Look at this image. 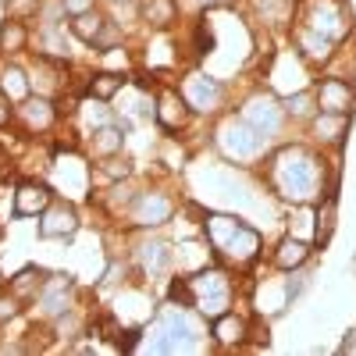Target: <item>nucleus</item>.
Listing matches in <instances>:
<instances>
[{
  "label": "nucleus",
  "mask_w": 356,
  "mask_h": 356,
  "mask_svg": "<svg viewBox=\"0 0 356 356\" xmlns=\"http://www.w3.org/2000/svg\"><path fill=\"white\" fill-rule=\"evenodd\" d=\"M118 40H122V36H118V29H114V25H104V29H100V36L93 40V47H114Z\"/></svg>",
  "instance_id": "nucleus-34"
},
{
  "label": "nucleus",
  "mask_w": 356,
  "mask_h": 356,
  "mask_svg": "<svg viewBox=\"0 0 356 356\" xmlns=\"http://www.w3.org/2000/svg\"><path fill=\"white\" fill-rule=\"evenodd\" d=\"M8 118H11V107H8V100H0V125H4Z\"/></svg>",
  "instance_id": "nucleus-39"
},
{
  "label": "nucleus",
  "mask_w": 356,
  "mask_h": 356,
  "mask_svg": "<svg viewBox=\"0 0 356 356\" xmlns=\"http://www.w3.org/2000/svg\"><path fill=\"white\" fill-rule=\"evenodd\" d=\"M111 200H114V203H129V200H132V189H129V186H118Z\"/></svg>",
  "instance_id": "nucleus-37"
},
{
  "label": "nucleus",
  "mask_w": 356,
  "mask_h": 356,
  "mask_svg": "<svg viewBox=\"0 0 356 356\" xmlns=\"http://www.w3.org/2000/svg\"><path fill=\"white\" fill-rule=\"evenodd\" d=\"M257 8H260V15H264L267 22L282 25V22L289 18V11H292V0H257Z\"/></svg>",
  "instance_id": "nucleus-29"
},
{
  "label": "nucleus",
  "mask_w": 356,
  "mask_h": 356,
  "mask_svg": "<svg viewBox=\"0 0 356 356\" xmlns=\"http://www.w3.org/2000/svg\"><path fill=\"white\" fill-rule=\"evenodd\" d=\"M15 314H18V296H15V300H0V321L15 317Z\"/></svg>",
  "instance_id": "nucleus-36"
},
{
  "label": "nucleus",
  "mask_w": 356,
  "mask_h": 356,
  "mask_svg": "<svg viewBox=\"0 0 356 356\" xmlns=\"http://www.w3.org/2000/svg\"><path fill=\"white\" fill-rule=\"evenodd\" d=\"M104 25H107V22H104L97 11H82V15H75V22H72V33H75L79 40H86V43H93V40L100 36Z\"/></svg>",
  "instance_id": "nucleus-26"
},
{
  "label": "nucleus",
  "mask_w": 356,
  "mask_h": 356,
  "mask_svg": "<svg viewBox=\"0 0 356 356\" xmlns=\"http://www.w3.org/2000/svg\"><path fill=\"white\" fill-rule=\"evenodd\" d=\"M189 296H193V307L203 317L214 321V317L228 314V307H232V282L225 278V271H218V267H207V271L189 278Z\"/></svg>",
  "instance_id": "nucleus-3"
},
{
  "label": "nucleus",
  "mask_w": 356,
  "mask_h": 356,
  "mask_svg": "<svg viewBox=\"0 0 356 356\" xmlns=\"http://www.w3.org/2000/svg\"><path fill=\"white\" fill-rule=\"evenodd\" d=\"M25 47V29L22 22H8L4 33H0V50H22Z\"/></svg>",
  "instance_id": "nucleus-31"
},
{
  "label": "nucleus",
  "mask_w": 356,
  "mask_h": 356,
  "mask_svg": "<svg viewBox=\"0 0 356 356\" xmlns=\"http://www.w3.org/2000/svg\"><path fill=\"white\" fill-rule=\"evenodd\" d=\"M61 11H68V15H82V11H93V0H61Z\"/></svg>",
  "instance_id": "nucleus-35"
},
{
  "label": "nucleus",
  "mask_w": 356,
  "mask_h": 356,
  "mask_svg": "<svg viewBox=\"0 0 356 356\" xmlns=\"http://www.w3.org/2000/svg\"><path fill=\"white\" fill-rule=\"evenodd\" d=\"M314 100H317V107H321V111H328V114H349V111H353L356 93H353V86H349V82H342V79H324Z\"/></svg>",
  "instance_id": "nucleus-10"
},
{
  "label": "nucleus",
  "mask_w": 356,
  "mask_h": 356,
  "mask_svg": "<svg viewBox=\"0 0 356 356\" xmlns=\"http://www.w3.org/2000/svg\"><path fill=\"white\" fill-rule=\"evenodd\" d=\"M342 353H353V356H356V332H349V339H346Z\"/></svg>",
  "instance_id": "nucleus-38"
},
{
  "label": "nucleus",
  "mask_w": 356,
  "mask_h": 356,
  "mask_svg": "<svg viewBox=\"0 0 356 356\" xmlns=\"http://www.w3.org/2000/svg\"><path fill=\"white\" fill-rule=\"evenodd\" d=\"M257 250H260V235H257L253 228L243 225V228L228 239V246L221 250V257L232 260V264H250V260L257 257Z\"/></svg>",
  "instance_id": "nucleus-14"
},
{
  "label": "nucleus",
  "mask_w": 356,
  "mask_h": 356,
  "mask_svg": "<svg viewBox=\"0 0 356 356\" xmlns=\"http://www.w3.org/2000/svg\"><path fill=\"white\" fill-rule=\"evenodd\" d=\"M186 111H189V104L178 93H164L161 104H157V118H161L164 129H182L186 125Z\"/></svg>",
  "instance_id": "nucleus-17"
},
{
  "label": "nucleus",
  "mask_w": 356,
  "mask_h": 356,
  "mask_svg": "<svg viewBox=\"0 0 356 356\" xmlns=\"http://www.w3.org/2000/svg\"><path fill=\"white\" fill-rule=\"evenodd\" d=\"M82 118H86L89 125H97V129H100V125H107V111H104V100H97V104H86V107H82Z\"/></svg>",
  "instance_id": "nucleus-33"
},
{
  "label": "nucleus",
  "mask_w": 356,
  "mask_h": 356,
  "mask_svg": "<svg viewBox=\"0 0 356 356\" xmlns=\"http://www.w3.org/2000/svg\"><path fill=\"white\" fill-rule=\"evenodd\" d=\"M271 182L275 189L292 200V203H310L317 193H321V182H324V168L314 154L300 150V146H289L282 150L275 161H271Z\"/></svg>",
  "instance_id": "nucleus-1"
},
{
  "label": "nucleus",
  "mask_w": 356,
  "mask_h": 356,
  "mask_svg": "<svg viewBox=\"0 0 356 356\" xmlns=\"http://www.w3.org/2000/svg\"><path fill=\"white\" fill-rule=\"evenodd\" d=\"M18 118H22V125L29 132H47L54 125V104L47 97H36V100H22L18 104Z\"/></svg>",
  "instance_id": "nucleus-13"
},
{
  "label": "nucleus",
  "mask_w": 356,
  "mask_h": 356,
  "mask_svg": "<svg viewBox=\"0 0 356 356\" xmlns=\"http://www.w3.org/2000/svg\"><path fill=\"white\" fill-rule=\"evenodd\" d=\"M50 207V189L40 186V182H22L18 193H15V214L22 218H36Z\"/></svg>",
  "instance_id": "nucleus-12"
},
{
  "label": "nucleus",
  "mask_w": 356,
  "mask_h": 356,
  "mask_svg": "<svg viewBox=\"0 0 356 356\" xmlns=\"http://www.w3.org/2000/svg\"><path fill=\"white\" fill-rule=\"evenodd\" d=\"M79 228V214L72 203H50L40 214V235L43 239H68V235Z\"/></svg>",
  "instance_id": "nucleus-9"
},
{
  "label": "nucleus",
  "mask_w": 356,
  "mask_h": 356,
  "mask_svg": "<svg viewBox=\"0 0 356 356\" xmlns=\"http://www.w3.org/2000/svg\"><path fill=\"white\" fill-rule=\"evenodd\" d=\"M207 8H218V4H228V0H203Z\"/></svg>",
  "instance_id": "nucleus-40"
},
{
  "label": "nucleus",
  "mask_w": 356,
  "mask_h": 356,
  "mask_svg": "<svg viewBox=\"0 0 356 356\" xmlns=\"http://www.w3.org/2000/svg\"><path fill=\"white\" fill-rule=\"evenodd\" d=\"M203 228H207V243L221 253V250L228 246V239H232V235L239 232L243 225L235 221V218H228V214H211V218L203 221Z\"/></svg>",
  "instance_id": "nucleus-16"
},
{
  "label": "nucleus",
  "mask_w": 356,
  "mask_h": 356,
  "mask_svg": "<svg viewBox=\"0 0 356 356\" xmlns=\"http://www.w3.org/2000/svg\"><path fill=\"white\" fill-rule=\"evenodd\" d=\"M139 264L146 275H164L168 264H171V250L164 243H143L139 246Z\"/></svg>",
  "instance_id": "nucleus-18"
},
{
  "label": "nucleus",
  "mask_w": 356,
  "mask_h": 356,
  "mask_svg": "<svg viewBox=\"0 0 356 356\" xmlns=\"http://www.w3.org/2000/svg\"><path fill=\"white\" fill-rule=\"evenodd\" d=\"M335 218H339V207H335V196H328V200L321 203V211H317V228H314V235H317V243H321V246L332 239Z\"/></svg>",
  "instance_id": "nucleus-25"
},
{
  "label": "nucleus",
  "mask_w": 356,
  "mask_h": 356,
  "mask_svg": "<svg viewBox=\"0 0 356 356\" xmlns=\"http://www.w3.org/2000/svg\"><path fill=\"white\" fill-rule=\"evenodd\" d=\"M243 122L253 125L264 139H275L282 132V107L275 104V97H267V93H257L246 100L243 107Z\"/></svg>",
  "instance_id": "nucleus-6"
},
{
  "label": "nucleus",
  "mask_w": 356,
  "mask_h": 356,
  "mask_svg": "<svg viewBox=\"0 0 356 356\" xmlns=\"http://www.w3.org/2000/svg\"><path fill=\"white\" fill-rule=\"evenodd\" d=\"M122 86H125V79L122 75H111V72H100L97 79H89V89H93L97 100H111Z\"/></svg>",
  "instance_id": "nucleus-28"
},
{
  "label": "nucleus",
  "mask_w": 356,
  "mask_h": 356,
  "mask_svg": "<svg viewBox=\"0 0 356 356\" xmlns=\"http://www.w3.org/2000/svg\"><path fill=\"white\" fill-rule=\"evenodd\" d=\"M332 43L335 40L314 33V29H307V25L296 29V47H300V54L307 57V61H328V57H332Z\"/></svg>",
  "instance_id": "nucleus-15"
},
{
  "label": "nucleus",
  "mask_w": 356,
  "mask_h": 356,
  "mask_svg": "<svg viewBox=\"0 0 356 356\" xmlns=\"http://www.w3.org/2000/svg\"><path fill=\"white\" fill-rule=\"evenodd\" d=\"M122 143H125L122 129H114V125H100V129L93 132V154H97V157H114L118 150H122Z\"/></svg>",
  "instance_id": "nucleus-23"
},
{
  "label": "nucleus",
  "mask_w": 356,
  "mask_h": 356,
  "mask_svg": "<svg viewBox=\"0 0 356 356\" xmlns=\"http://www.w3.org/2000/svg\"><path fill=\"white\" fill-rule=\"evenodd\" d=\"M175 203L164 196V193H139L132 200V225H143V228H157L171 218Z\"/></svg>",
  "instance_id": "nucleus-8"
},
{
  "label": "nucleus",
  "mask_w": 356,
  "mask_h": 356,
  "mask_svg": "<svg viewBox=\"0 0 356 356\" xmlns=\"http://www.w3.org/2000/svg\"><path fill=\"white\" fill-rule=\"evenodd\" d=\"M143 18L154 29H168L178 18V8H175V0H143Z\"/></svg>",
  "instance_id": "nucleus-21"
},
{
  "label": "nucleus",
  "mask_w": 356,
  "mask_h": 356,
  "mask_svg": "<svg viewBox=\"0 0 356 356\" xmlns=\"http://www.w3.org/2000/svg\"><path fill=\"white\" fill-rule=\"evenodd\" d=\"M221 97H225L221 82L211 79V75H203V72H196V75H189V79L182 82V100H186L193 111H200V114L218 111V107H221Z\"/></svg>",
  "instance_id": "nucleus-7"
},
{
  "label": "nucleus",
  "mask_w": 356,
  "mask_h": 356,
  "mask_svg": "<svg viewBox=\"0 0 356 356\" xmlns=\"http://www.w3.org/2000/svg\"><path fill=\"white\" fill-rule=\"evenodd\" d=\"M40 278H43V275H40V271H33V267H29V271H22V275H18V278L11 282V292L18 296V300H25V296H33V292L40 289Z\"/></svg>",
  "instance_id": "nucleus-30"
},
{
  "label": "nucleus",
  "mask_w": 356,
  "mask_h": 356,
  "mask_svg": "<svg viewBox=\"0 0 356 356\" xmlns=\"http://www.w3.org/2000/svg\"><path fill=\"white\" fill-rule=\"evenodd\" d=\"M307 257H310V250H307L300 239H285V243L278 246V253H275V264L282 267V271H292V267H300Z\"/></svg>",
  "instance_id": "nucleus-24"
},
{
  "label": "nucleus",
  "mask_w": 356,
  "mask_h": 356,
  "mask_svg": "<svg viewBox=\"0 0 356 356\" xmlns=\"http://www.w3.org/2000/svg\"><path fill=\"white\" fill-rule=\"evenodd\" d=\"M285 111H289L292 118H310V111H314V97H310V93H289Z\"/></svg>",
  "instance_id": "nucleus-32"
},
{
  "label": "nucleus",
  "mask_w": 356,
  "mask_h": 356,
  "mask_svg": "<svg viewBox=\"0 0 356 356\" xmlns=\"http://www.w3.org/2000/svg\"><path fill=\"white\" fill-rule=\"evenodd\" d=\"M0 89H4V97H8V100L22 104V100L29 97V79H25V72H22L18 65L0 68Z\"/></svg>",
  "instance_id": "nucleus-19"
},
{
  "label": "nucleus",
  "mask_w": 356,
  "mask_h": 356,
  "mask_svg": "<svg viewBox=\"0 0 356 356\" xmlns=\"http://www.w3.org/2000/svg\"><path fill=\"white\" fill-rule=\"evenodd\" d=\"M314 132L321 143H339L342 132H346V114H328V111H321L314 118Z\"/></svg>",
  "instance_id": "nucleus-22"
},
{
  "label": "nucleus",
  "mask_w": 356,
  "mask_h": 356,
  "mask_svg": "<svg viewBox=\"0 0 356 356\" xmlns=\"http://www.w3.org/2000/svg\"><path fill=\"white\" fill-rule=\"evenodd\" d=\"M40 310L47 314V317H65L68 310H72V282L68 278H50L47 285H43V292H40Z\"/></svg>",
  "instance_id": "nucleus-11"
},
{
  "label": "nucleus",
  "mask_w": 356,
  "mask_h": 356,
  "mask_svg": "<svg viewBox=\"0 0 356 356\" xmlns=\"http://www.w3.org/2000/svg\"><path fill=\"white\" fill-rule=\"evenodd\" d=\"M200 339V324L178 307H164L161 321H157V332L150 339L154 353H193Z\"/></svg>",
  "instance_id": "nucleus-2"
},
{
  "label": "nucleus",
  "mask_w": 356,
  "mask_h": 356,
  "mask_svg": "<svg viewBox=\"0 0 356 356\" xmlns=\"http://www.w3.org/2000/svg\"><path fill=\"white\" fill-rule=\"evenodd\" d=\"M29 86H36L40 89V97H47V93H54L57 89V68L50 65V61H36V68H33V79H29Z\"/></svg>",
  "instance_id": "nucleus-27"
},
{
  "label": "nucleus",
  "mask_w": 356,
  "mask_h": 356,
  "mask_svg": "<svg viewBox=\"0 0 356 356\" xmlns=\"http://www.w3.org/2000/svg\"><path fill=\"white\" fill-rule=\"evenodd\" d=\"M214 339L225 342V346L243 342V339H246V321H243V317H232V314L214 317Z\"/></svg>",
  "instance_id": "nucleus-20"
},
{
  "label": "nucleus",
  "mask_w": 356,
  "mask_h": 356,
  "mask_svg": "<svg viewBox=\"0 0 356 356\" xmlns=\"http://www.w3.org/2000/svg\"><path fill=\"white\" fill-rule=\"evenodd\" d=\"M264 136L253 129V125H246L243 118L239 122H225L221 129H218V146H221V154L228 157V161H250V157H257L260 150H264Z\"/></svg>",
  "instance_id": "nucleus-4"
},
{
  "label": "nucleus",
  "mask_w": 356,
  "mask_h": 356,
  "mask_svg": "<svg viewBox=\"0 0 356 356\" xmlns=\"http://www.w3.org/2000/svg\"><path fill=\"white\" fill-rule=\"evenodd\" d=\"M303 25L321 33V36H328V40H339V36L349 33V15L339 0H307Z\"/></svg>",
  "instance_id": "nucleus-5"
}]
</instances>
